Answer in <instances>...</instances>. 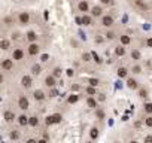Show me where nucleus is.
<instances>
[{
  "instance_id": "nucleus-1",
  "label": "nucleus",
  "mask_w": 152,
  "mask_h": 143,
  "mask_svg": "<svg viewBox=\"0 0 152 143\" xmlns=\"http://www.w3.org/2000/svg\"><path fill=\"white\" fill-rule=\"evenodd\" d=\"M17 20H18L20 26H28V24H30V21H31V15H30L28 12L23 11V12H18Z\"/></svg>"
},
{
  "instance_id": "nucleus-2",
  "label": "nucleus",
  "mask_w": 152,
  "mask_h": 143,
  "mask_svg": "<svg viewBox=\"0 0 152 143\" xmlns=\"http://www.w3.org/2000/svg\"><path fill=\"white\" fill-rule=\"evenodd\" d=\"M15 66V61L12 58H3L2 61H0V69H2L3 72H11Z\"/></svg>"
},
{
  "instance_id": "nucleus-3",
  "label": "nucleus",
  "mask_w": 152,
  "mask_h": 143,
  "mask_svg": "<svg viewBox=\"0 0 152 143\" xmlns=\"http://www.w3.org/2000/svg\"><path fill=\"white\" fill-rule=\"evenodd\" d=\"M24 57H26V51H24V48H14L12 49V60L14 61H23L24 60Z\"/></svg>"
},
{
  "instance_id": "nucleus-4",
  "label": "nucleus",
  "mask_w": 152,
  "mask_h": 143,
  "mask_svg": "<svg viewBox=\"0 0 152 143\" xmlns=\"http://www.w3.org/2000/svg\"><path fill=\"white\" fill-rule=\"evenodd\" d=\"M100 24H102V27H104V28H110V27H113V24H115V18L112 17V15H103L102 17V20H100Z\"/></svg>"
},
{
  "instance_id": "nucleus-5",
  "label": "nucleus",
  "mask_w": 152,
  "mask_h": 143,
  "mask_svg": "<svg viewBox=\"0 0 152 143\" xmlns=\"http://www.w3.org/2000/svg\"><path fill=\"white\" fill-rule=\"evenodd\" d=\"M63 121V115L61 113H52L49 116H46V125H55V124H60Z\"/></svg>"
},
{
  "instance_id": "nucleus-6",
  "label": "nucleus",
  "mask_w": 152,
  "mask_h": 143,
  "mask_svg": "<svg viewBox=\"0 0 152 143\" xmlns=\"http://www.w3.org/2000/svg\"><path fill=\"white\" fill-rule=\"evenodd\" d=\"M39 52H40V45H39L37 42L28 43V46H27V54H28L30 57H36Z\"/></svg>"
},
{
  "instance_id": "nucleus-7",
  "label": "nucleus",
  "mask_w": 152,
  "mask_h": 143,
  "mask_svg": "<svg viewBox=\"0 0 152 143\" xmlns=\"http://www.w3.org/2000/svg\"><path fill=\"white\" fill-rule=\"evenodd\" d=\"M17 104H18V107L21 110H28L30 109V101H28V98L26 96H20L18 100H17Z\"/></svg>"
},
{
  "instance_id": "nucleus-8",
  "label": "nucleus",
  "mask_w": 152,
  "mask_h": 143,
  "mask_svg": "<svg viewBox=\"0 0 152 143\" xmlns=\"http://www.w3.org/2000/svg\"><path fill=\"white\" fill-rule=\"evenodd\" d=\"M21 87L23 88H26V90H30L31 88V85H33V76L31 75H24L23 78H21Z\"/></svg>"
},
{
  "instance_id": "nucleus-9",
  "label": "nucleus",
  "mask_w": 152,
  "mask_h": 143,
  "mask_svg": "<svg viewBox=\"0 0 152 143\" xmlns=\"http://www.w3.org/2000/svg\"><path fill=\"white\" fill-rule=\"evenodd\" d=\"M90 11H91V17L93 18H102L103 17V6L102 5H96Z\"/></svg>"
},
{
  "instance_id": "nucleus-10",
  "label": "nucleus",
  "mask_w": 152,
  "mask_h": 143,
  "mask_svg": "<svg viewBox=\"0 0 152 143\" xmlns=\"http://www.w3.org/2000/svg\"><path fill=\"white\" fill-rule=\"evenodd\" d=\"M125 81H127V88H130V90H133V91H137V90L140 88L139 81H137L136 78H127Z\"/></svg>"
},
{
  "instance_id": "nucleus-11",
  "label": "nucleus",
  "mask_w": 152,
  "mask_h": 143,
  "mask_svg": "<svg viewBox=\"0 0 152 143\" xmlns=\"http://www.w3.org/2000/svg\"><path fill=\"white\" fill-rule=\"evenodd\" d=\"M33 98L36 101H43V100H46V93L43 90H34L33 91Z\"/></svg>"
},
{
  "instance_id": "nucleus-12",
  "label": "nucleus",
  "mask_w": 152,
  "mask_h": 143,
  "mask_svg": "<svg viewBox=\"0 0 152 143\" xmlns=\"http://www.w3.org/2000/svg\"><path fill=\"white\" fill-rule=\"evenodd\" d=\"M78 11L79 12H90V3H88V0H79V3H78Z\"/></svg>"
},
{
  "instance_id": "nucleus-13",
  "label": "nucleus",
  "mask_w": 152,
  "mask_h": 143,
  "mask_svg": "<svg viewBox=\"0 0 152 143\" xmlns=\"http://www.w3.org/2000/svg\"><path fill=\"white\" fill-rule=\"evenodd\" d=\"M37 33L34 31V30H28L27 33H26V39H27V42L28 43H34V42H37Z\"/></svg>"
},
{
  "instance_id": "nucleus-14",
  "label": "nucleus",
  "mask_w": 152,
  "mask_h": 143,
  "mask_svg": "<svg viewBox=\"0 0 152 143\" xmlns=\"http://www.w3.org/2000/svg\"><path fill=\"white\" fill-rule=\"evenodd\" d=\"M87 106L90 107V109H97L99 107V101H97V98L94 97V96H88L87 97Z\"/></svg>"
},
{
  "instance_id": "nucleus-15",
  "label": "nucleus",
  "mask_w": 152,
  "mask_h": 143,
  "mask_svg": "<svg viewBox=\"0 0 152 143\" xmlns=\"http://www.w3.org/2000/svg\"><path fill=\"white\" fill-rule=\"evenodd\" d=\"M30 72H31V76H39V75L42 73V64H39V63L31 64Z\"/></svg>"
},
{
  "instance_id": "nucleus-16",
  "label": "nucleus",
  "mask_w": 152,
  "mask_h": 143,
  "mask_svg": "<svg viewBox=\"0 0 152 143\" xmlns=\"http://www.w3.org/2000/svg\"><path fill=\"white\" fill-rule=\"evenodd\" d=\"M45 85H46L48 88H55V85H57V78L52 76V75H48V76L45 78Z\"/></svg>"
},
{
  "instance_id": "nucleus-17",
  "label": "nucleus",
  "mask_w": 152,
  "mask_h": 143,
  "mask_svg": "<svg viewBox=\"0 0 152 143\" xmlns=\"http://www.w3.org/2000/svg\"><path fill=\"white\" fill-rule=\"evenodd\" d=\"M17 122H18L20 127H27L28 125V116L26 113H21V115L17 116Z\"/></svg>"
},
{
  "instance_id": "nucleus-18",
  "label": "nucleus",
  "mask_w": 152,
  "mask_h": 143,
  "mask_svg": "<svg viewBox=\"0 0 152 143\" xmlns=\"http://www.w3.org/2000/svg\"><path fill=\"white\" fill-rule=\"evenodd\" d=\"M12 46V40L11 39H0V51H8Z\"/></svg>"
},
{
  "instance_id": "nucleus-19",
  "label": "nucleus",
  "mask_w": 152,
  "mask_h": 143,
  "mask_svg": "<svg viewBox=\"0 0 152 143\" xmlns=\"http://www.w3.org/2000/svg\"><path fill=\"white\" fill-rule=\"evenodd\" d=\"M3 118H5L6 122H14V121H17V115L14 113V110H5Z\"/></svg>"
},
{
  "instance_id": "nucleus-20",
  "label": "nucleus",
  "mask_w": 152,
  "mask_h": 143,
  "mask_svg": "<svg viewBox=\"0 0 152 143\" xmlns=\"http://www.w3.org/2000/svg\"><path fill=\"white\" fill-rule=\"evenodd\" d=\"M116 75H118L119 79H127L128 78V69L127 67H118Z\"/></svg>"
},
{
  "instance_id": "nucleus-21",
  "label": "nucleus",
  "mask_w": 152,
  "mask_h": 143,
  "mask_svg": "<svg viewBox=\"0 0 152 143\" xmlns=\"http://www.w3.org/2000/svg\"><path fill=\"white\" fill-rule=\"evenodd\" d=\"M79 98H81V96H79V94L73 93V94H70V96L67 97V104H76V103L79 101Z\"/></svg>"
},
{
  "instance_id": "nucleus-22",
  "label": "nucleus",
  "mask_w": 152,
  "mask_h": 143,
  "mask_svg": "<svg viewBox=\"0 0 152 143\" xmlns=\"http://www.w3.org/2000/svg\"><path fill=\"white\" fill-rule=\"evenodd\" d=\"M99 136H100V130H99L97 127H91V128H90V139L94 142V140L99 139Z\"/></svg>"
},
{
  "instance_id": "nucleus-23",
  "label": "nucleus",
  "mask_w": 152,
  "mask_h": 143,
  "mask_svg": "<svg viewBox=\"0 0 152 143\" xmlns=\"http://www.w3.org/2000/svg\"><path fill=\"white\" fill-rule=\"evenodd\" d=\"M82 26H85V27L93 26V17L88 15V14H84V15H82Z\"/></svg>"
},
{
  "instance_id": "nucleus-24",
  "label": "nucleus",
  "mask_w": 152,
  "mask_h": 143,
  "mask_svg": "<svg viewBox=\"0 0 152 143\" xmlns=\"http://www.w3.org/2000/svg\"><path fill=\"white\" fill-rule=\"evenodd\" d=\"M119 42H121L122 46H128V45L131 43V37H130L128 34H121V36H119Z\"/></svg>"
},
{
  "instance_id": "nucleus-25",
  "label": "nucleus",
  "mask_w": 152,
  "mask_h": 143,
  "mask_svg": "<svg viewBox=\"0 0 152 143\" xmlns=\"http://www.w3.org/2000/svg\"><path fill=\"white\" fill-rule=\"evenodd\" d=\"M127 54V49H125V46H122V45H118V46H115V55L116 57H124Z\"/></svg>"
},
{
  "instance_id": "nucleus-26",
  "label": "nucleus",
  "mask_w": 152,
  "mask_h": 143,
  "mask_svg": "<svg viewBox=\"0 0 152 143\" xmlns=\"http://www.w3.org/2000/svg\"><path fill=\"white\" fill-rule=\"evenodd\" d=\"M96 118H97L99 121H103V119H106V112H104V109H102V107H97V109H96Z\"/></svg>"
},
{
  "instance_id": "nucleus-27",
  "label": "nucleus",
  "mask_w": 152,
  "mask_h": 143,
  "mask_svg": "<svg viewBox=\"0 0 152 143\" xmlns=\"http://www.w3.org/2000/svg\"><path fill=\"white\" fill-rule=\"evenodd\" d=\"M39 122H40V121H39V118H37L36 115L28 116V125H30V127H33V128H34V127H37V125H39Z\"/></svg>"
},
{
  "instance_id": "nucleus-28",
  "label": "nucleus",
  "mask_w": 152,
  "mask_h": 143,
  "mask_svg": "<svg viewBox=\"0 0 152 143\" xmlns=\"http://www.w3.org/2000/svg\"><path fill=\"white\" fill-rule=\"evenodd\" d=\"M20 137H21V133H20L18 130H11V131H9V139H11V140L17 142V140H20Z\"/></svg>"
},
{
  "instance_id": "nucleus-29",
  "label": "nucleus",
  "mask_w": 152,
  "mask_h": 143,
  "mask_svg": "<svg viewBox=\"0 0 152 143\" xmlns=\"http://www.w3.org/2000/svg\"><path fill=\"white\" fill-rule=\"evenodd\" d=\"M137 96H139V98H146V97L149 96V91H148V88H143V87H140V88L137 90Z\"/></svg>"
},
{
  "instance_id": "nucleus-30",
  "label": "nucleus",
  "mask_w": 152,
  "mask_h": 143,
  "mask_svg": "<svg viewBox=\"0 0 152 143\" xmlns=\"http://www.w3.org/2000/svg\"><path fill=\"white\" fill-rule=\"evenodd\" d=\"M143 112L148 115H152V101H146L143 103Z\"/></svg>"
},
{
  "instance_id": "nucleus-31",
  "label": "nucleus",
  "mask_w": 152,
  "mask_h": 143,
  "mask_svg": "<svg viewBox=\"0 0 152 143\" xmlns=\"http://www.w3.org/2000/svg\"><path fill=\"white\" fill-rule=\"evenodd\" d=\"M142 58V54H140V51L139 49H133L131 51V60H134V61H139Z\"/></svg>"
},
{
  "instance_id": "nucleus-32",
  "label": "nucleus",
  "mask_w": 152,
  "mask_h": 143,
  "mask_svg": "<svg viewBox=\"0 0 152 143\" xmlns=\"http://www.w3.org/2000/svg\"><path fill=\"white\" fill-rule=\"evenodd\" d=\"M51 75H52V76H55V78L58 79V78H60V76L63 75V69H61V67H54V69H52V73H51Z\"/></svg>"
},
{
  "instance_id": "nucleus-33",
  "label": "nucleus",
  "mask_w": 152,
  "mask_h": 143,
  "mask_svg": "<svg viewBox=\"0 0 152 143\" xmlns=\"http://www.w3.org/2000/svg\"><path fill=\"white\" fill-rule=\"evenodd\" d=\"M88 85L97 88V87L100 85V79H97V78H90V79H88Z\"/></svg>"
},
{
  "instance_id": "nucleus-34",
  "label": "nucleus",
  "mask_w": 152,
  "mask_h": 143,
  "mask_svg": "<svg viewBox=\"0 0 152 143\" xmlns=\"http://www.w3.org/2000/svg\"><path fill=\"white\" fill-rule=\"evenodd\" d=\"M2 23H3L5 26H12V24H14V18H12L11 15H6V17H3Z\"/></svg>"
},
{
  "instance_id": "nucleus-35",
  "label": "nucleus",
  "mask_w": 152,
  "mask_h": 143,
  "mask_svg": "<svg viewBox=\"0 0 152 143\" xmlns=\"http://www.w3.org/2000/svg\"><path fill=\"white\" fill-rule=\"evenodd\" d=\"M85 93H87V96H97V88L88 85V87L85 88Z\"/></svg>"
},
{
  "instance_id": "nucleus-36",
  "label": "nucleus",
  "mask_w": 152,
  "mask_h": 143,
  "mask_svg": "<svg viewBox=\"0 0 152 143\" xmlns=\"http://www.w3.org/2000/svg\"><path fill=\"white\" fill-rule=\"evenodd\" d=\"M131 73H133V75H140V73H142V66L134 64V66L131 67Z\"/></svg>"
},
{
  "instance_id": "nucleus-37",
  "label": "nucleus",
  "mask_w": 152,
  "mask_h": 143,
  "mask_svg": "<svg viewBox=\"0 0 152 143\" xmlns=\"http://www.w3.org/2000/svg\"><path fill=\"white\" fill-rule=\"evenodd\" d=\"M134 5H136L139 9H143V11L148 9V6H146V3L143 2V0H134Z\"/></svg>"
},
{
  "instance_id": "nucleus-38",
  "label": "nucleus",
  "mask_w": 152,
  "mask_h": 143,
  "mask_svg": "<svg viewBox=\"0 0 152 143\" xmlns=\"http://www.w3.org/2000/svg\"><path fill=\"white\" fill-rule=\"evenodd\" d=\"M104 37H106L107 40H113V39L116 37V34H115V31H112V30H109V31H106V34H104Z\"/></svg>"
},
{
  "instance_id": "nucleus-39",
  "label": "nucleus",
  "mask_w": 152,
  "mask_h": 143,
  "mask_svg": "<svg viewBox=\"0 0 152 143\" xmlns=\"http://www.w3.org/2000/svg\"><path fill=\"white\" fill-rule=\"evenodd\" d=\"M91 58H93L91 52H84V54H82V61H85V63H90V61H91Z\"/></svg>"
},
{
  "instance_id": "nucleus-40",
  "label": "nucleus",
  "mask_w": 152,
  "mask_h": 143,
  "mask_svg": "<svg viewBox=\"0 0 152 143\" xmlns=\"http://www.w3.org/2000/svg\"><path fill=\"white\" fill-rule=\"evenodd\" d=\"M91 55H93V60H94L97 64H102V63H103V60H102V58H100V57H99L96 52H91Z\"/></svg>"
},
{
  "instance_id": "nucleus-41",
  "label": "nucleus",
  "mask_w": 152,
  "mask_h": 143,
  "mask_svg": "<svg viewBox=\"0 0 152 143\" xmlns=\"http://www.w3.org/2000/svg\"><path fill=\"white\" fill-rule=\"evenodd\" d=\"M20 37H21V33H20V31H14V33H12L11 40H14V42H15V40H20Z\"/></svg>"
},
{
  "instance_id": "nucleus-42",
  "label": "nucleus",
  "mask_w": 152,
  "mask_h": 143,
  "mask_svg": "<svg viewBox=\"0 0 152 143\" xmlns=\"http://www.w3.org/2000/svg\"><path fill=\"white\" fill-rule=\"evenodd\" d=\"M51 91H49V94H48V97H51V98H54V97H57L58 96V91L55 90V88H49Z\"/></svg>"
},
{
  "instance_id": "nucleus-43",
  "label": "nucleus",
  "mask_w": 152,
  "mask_h": 143,
  "mask_svg": "<svg viewBox=\"0 0 152 143\" xmlns=\"http://www.w3.org/2000/svg\"><path fill=\"white\" fill-rule=\"evenodd\" d=\"M145 125L149 127V128H152V115H149V116L145 119Z\"/></svg>"
},
{
  "instance_id": "nucleus-44",
  "label": "nucleus",
  "mask_w": 152,
  "mask_h": 143,
  "mask_svg": "<svg viewBox=\"0 0 152 143\" xmlns=\"http://www.w3.org/2000/svg\"><path fill=\"white\" fill-rule=\"evenodd\" d=\"M100 3H102V6H110V5H113V0H100Z\"/></svg>"
},
{
  "instance_id": "nucleus-45",
  "label": "nucleus",
  "mask_w": 152,
  "mask_h": 143,
  "mask_svg": "<svg viewBox=\"0 0 152 143\" xmlns=\"http://www.w3.org/2000/svg\"><path fill=\"white\" fill-rule=\"evenodd\" d=\"M97 96H99V97H97V101H102V103L106 101V94L102 93V94H97Z\"/></svg>"
},
{
  "instance_id": "nucleus-46",
  "label": "nucleus",
  "mask_w": 152,
  "mask_h": 143,
  "mask_svg": "<svg viewBox=\"0 0 152 143\" xmlns=\"http://www.w3.org/2000/svg\"><path fill=\"white\" fill-rule=\"evenodd\" d=\"M143 143H152V134H149V136H145V139H143Z\"/></svg>"
},
{
  "instance_id": "nucleus-47",
  "label": "nucleus",
  "mask_w": 152,
  "mask_h": 143,
  "mask_svg": "<svg viewBox=\"0 0 152 143\" xmlns=\"http://www.w3.org/2000/svg\"><path fill=\"white\" fill-rule=\"evenodd\" d=\"M48 60H49V55H48V54H42V55H40V61L46 63Z\"/></svg>"
},
{
  "instance_id": "nucleus-48",
  "label": "nucleus",
  "mask_w": 152,
  "mask_h": 143,
  "mask_svg": "<svg viewBox=\"0 0 152 143\" xmlns=\"http://www.w3.org/2000/svg\"><path fill=\"white\" fill-rule=\"evenodd\" d=\"M66 73H67L69 78H72V76L75 75V70H73V69H67V70H66Z\"/></svg>"
},
{
  "instance_id": "nucleus-49",
  "label": "nucleus",
  "mask_w": 152,
  "mask_h": 143,
  "mask_svg": "<svg viewBox=\"0 0 152 143\" xmlns=\"http://www.w3.org/2000/svg\"><path fill=\"white\" fill-rule=\"evenodd\" d=\"M75 21H76V24H78V26H82V17H76Z\"/></svg>"
},
{
  "instance_id": "nucleus-50",
  "label": "nucleus",
  "mask_w": 152,
  "mask_h": 143,
  "mask_svg": "<svg viewBox=\"0 0 152 143\" xmlns=\"http://www.w3.org/2000/svg\"><path fill=\"white\" fill-rule=\"evenodd\" d=\"M146 46L148 48H152V37H148L146 39Z\"/></svg>"
},
{
  "instance_id": "nucleus-51",
  "label": "nucleus",
  "mask_w": 152,
  "mask_h": 143,
  "mask_svg": "<svg viewBox=\"0 0 152 143\" xmlns=\"http://www.w3.org/2000/svg\"><path fill=\"white\" fill-rule=\"evenodd\" d=\"M2 84H5V75L0 73V85H2Z\"/></svg>"
},
{
  "instance_id": "nucleus-52",
  "label": "nucleus",
  "mask_w": 152,
  "mask_h": 143,
  "mask_svg": "<svg viewBox=\"0 0 152 143\" xmlns=\"http://www.w3.org/2000/svg\"><path fill=\"white\" fill-rule=\"evenodd\" d=\"M37 143H48V139L42 137V139H39V140H37Z\"/></svg>"
},
{
  "instance_id": "nucleus-53",
  "label": "nucleus",
  "mask_w": 152,
  "mask_h": 143,
  "mask_svg": "<svg viewBox=\"0 0 152 143\" xmlns=\"http://www.w3.org/2000/svg\"><path fill=\"white\" fill-rule=\"evenodd\" d=\"M26 143H37V139H28Z\"/></svg>"
},
{
  "instance_id": "nucleus-54",
  "label": "nucleus",
  "mask_w": 152,
  "mask_h": 143,
  "mask_svg": "<svg viewBox=\"0 0 152 143\" xmlns=\"http://www.w3.org/2000/svg\"><path fill=\"white\" fill-rule=\"evenodd\" d=\"M128 143H139V142H137V140H130Z\"/></svg>"
},
{
  "instance_id": "nucleus-55",
  "label": "nucleus",
  "mask_w": 152,
  "mask_h": 143,
  "mask_svg": "<svg viewBox=\"0 0 152 143\" xmlns=\"http://www.w3.org/2000/svg\"><path fill=\"white\" fill-rule=\"evenodd\" d=\"M88 143H93V140H91V142H88Z\"/></svg>"
}]
</instances>
